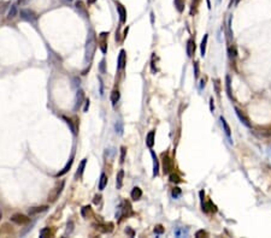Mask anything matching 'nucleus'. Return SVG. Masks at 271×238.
<instances>
[{"label":"nucleus","mask_w":271,"mask_h":238,"mask_svg":"<svg viewBox=\"0 0 271 238\" xmlns=\"http://www.w3.org/2000/svg\"><path fill=\"white\" fill-rule=\"evenodd\" d=\"M214 101H213V99L211 98L210 99V110H211V112H213V110H214V103H213Z\"/></svg>","instance_id":"obj_50"},{"label":"nucleus","mask_w":271,"mask_h":238,"mask_svg":"<svg viewBox=\"0 0 271 238\" xmlns=\"http://www.w3.org/2000/svg\"><path fill=\"white\" fill-rule=\"evenodd\" d=\"M169 178H170V182H172V183H180V182H181L180 176H178V174H176V173H171Z\"/></svg>","instance_id":"obj_35"},{"label":"nucleus","mask_w":271,"mask_h":238,"mask_svg":"<svg viewBox=\"0 0 271 238\" xmlns=\"http://www.w3.org/2000/svg\"><path fill=\"white\" fill-rule=\"evenodd\" d=\"M126 232L128 233L130 237H134V235H135V233H134V231H133L131 228H129V227H127V228H126Z\"/></svg>","instance_id":"obj_47"},{"label":"nucleus","mask_w":271,"mask_h":238,"mask_svg":"<svg viewBox=\"0 0 271 238\" xmlns=\"http://www.w3.org/2000/svg\"><path fill=\"white\" fill-rule=\"evenodd\" d=\"M95 1H97V0H87V2H88L89 5H92V4H94Z\"/></svg>","instance_id":"obj_53"},{"label":"nucleus","mask_w":271,"mask_h":238,"mask_svg":"<svg viewBox=\"0 0 271 238\" xmlns=\"http://www.w3.org/2000/svg\"><path fill=\"white\" fill-rule=\"evenodd\" d=\"M254 132L260 137H271V124L254 126Z\"/></svg>","instance_id":"obj_3"},{"label":"nucleus","mask_w":271,"mask_h":238,"mask_svg":"<svg viewBox=\"0 0 271 238\" xmlns=\"http://www.w3.org/2000/svg\"><path fill=\"white\" fill-rule=\"evenodd\" d=\"M214 85H216V92H217V94H219V81H218V80L214 81Z\"/></svg>","instance_id":"obj_51"},{"label":"nucleus","mask_w":271,"mask_h":238,"mask_svg":"<svg viewBox=\"0 0 271 238\" xmlns=\"http://www.w3.org/2000/svg\"><path fill=\"white\" fill-rule=\"evenodd\" d=\"M107 35H109V33H101L99 35V42H100V49H101V52L105 54L106 53V51H107Z\"/></svg>","instance_id":"obj_11"},{"label":"nucleus","mask_w":271,"mask_h":238,"mask_svg":"<svg viewBox=\"0 0 271 238\" xmlns=\"http://www.w3.org/2000/svg\"><path fill=\"white\" fill-rule=\"evenodd\" d=\"M217 208L212 203V201H207V202H202V212L205 213H210V212H216Z\"/></svg>","instance_id":"obj_15"},{"label":"nucleus","mask_w":271,"mask_h":238,"mask_svg":"<svg viewBox=\"0 0 271 238\" xmlns=\"http://www.w3.org/2000/svg\"><path fill=\"white\" fill-rule=\"evenodd\" d=\"M72 162H74V155H72L71 158H70V160H69V162H68V164L65 165V167L63 168V170H62V171H60L59 173H57V174H56V177H60V176H64V174H65V173H66V172H68V171L70 170V167H71V165H72Z\"/></svg>","instance_id":"obj_21"},{"label":"nucleus","mask_w":271,"mask_h":238,"mask_svg":"<svg viewBox=\"0 0 271 238\" xmlns=\"http://www.w3.org/2000/svg\"><path fill=\"white\" fill-rule=\"evenodd\" d=\"M123 178H124V171L123 170H119V172L117 173V177H116V186L117 189H121L122 185H123Z\"/></svg>","instance_id":"obj_19"},{"label":"nucleus","mask_w":271,"mask_h":238,"mask_svg":"<svg viewBox=\"0 0 271 238\" xmlns=\"http://www.w3.org/2000/svg\"><path fill=\"white\" fill-rule=\"evenodd\" d=\"M164 232V227L161 226V225H157L156 227H154V233L156 235H161Z\"/></svg>","instance_id":"obj_39"},{"label":"nucleus","mask_w":271,"mask_h":238,"mask_svg":"<svg viewBox=\"0 0 271 238\" xmlns=\"http://www.w3.org/2000/svg\"><path fill=\"white\" fill-rule=\"evenodd\" d=\"M173 4H175L176 10L180 14L183 12V10H185V0H173Z\"/></svg>","instance_id":"obj_28"},{"label":"nucleus","mask_w":271,"mask_h":238,"mask_svg":"<svg viewBox=\"0 0 271 238\" xmlns=\"http://www.w3.org/2000/svg\"><path fill=\"white\" fill-rule=\"evenodd\" d=\"M94 226L98 231L102 232V233H110L114 230V224H111V223H109V224H95Z\"/></svg>","instance_id":"obj_12"},{"label":"nucleus","mask_w":271,"mask_h":238,"mask_svg":"<svg viewBox=\"0 0 271 238\" xmlns=\"http://www.w3.org/2000/svg\"><path fill=\"white\" fill-rule=\"evenodd\" d=\"M90 212H92L90 207H89V206H86V207H83V208H82V210H81V214H82V217H83V218H88V215L90 214Z\"/></svg>","instance_id":"obj_34"},{"label":"nucleus","mask_w":271,"mask_h":238,"mask_svg":"<svg viewBox=\"0 0 271 238\" xmlns=\"http://www.w3.org/2000/svg\"><path fill=\"white\" fill-rule=\"evenodd\" d=\"M207 40H209V35L206 34V35H204V39H202L201 45H200V53H201V56L202 57L205 56V53H206V45H207Z\"/></svg>","instance_id":"obj_23"},{"label":"nucleus","mask_w":271,"mask_h":238,"mask_svg":"<svg viewBox=\"0 0 271 238\" xmlns=\"http://www.w3.org/2000/svg\"><path fill=\"white\" fill-rule=\"evenodd\" d=\"M85 101V92L82 89H77V93H76V98H75V106H74V110L77 111L81 105Z\"/></svg>","instance_id":"obj_7"},{"label":"nucleus","mask_w":271,"mask_h":238,"mask_svg":"<svg viewBox=\"0 0 271 238\" xmlns=\"http://www.w3.org/2000/svg\"><path fill=\"white\" fill-rule=\"evenodd\" d=\"M126 153H127L126 147H121V164H123L126 160Z\"/></svg>","instance_id":"obj_38"},{"label":"nucleus","mask_w":271,"mask_h":238,"mask_svg":"<svg viewBox=\"0 0 271 238\" xmlns=\"http://www.w3.org/2000/svg\"><path fill=\"white\" fill-rule=\"evenodd\" d=\"M64 185H65V182L63 181V182H60V184H58L57 186L50 193V195H48V201H50V202H54L58 197H59V195L62 194V191H63V189H64Z\"/></svg>","instance_id":"obj_4"},{"label":"nucleus","mask_w":271,"mask_h":238,"mask_svg":"<svg viewBox=\"0 0 271 238\" xmlns=\"http://www.w3.org/2000/svg\"><path fill=\"white\" fill-rule=\"evenodd\" d=\"M116 7H117V12L119 14V22L122 24H124L127 22V10H126V7L118 1H116Z\"/></svg>","instance_id":"obj_6"},{"label":"nucleus","mask_w":271,"mask_h":238,"mask_svg":"<svg viewBox=\"0 0 271 238\" xmlns=\"http://www.w3.org/2000/svg\"><path fill=\"white\" fill-rule=\"evenodd\" d=\"M63 119L66 122V124L70 126V130H71V132L74 135H77V127L74 125V122H72V119L70 118H66V117H63Z\"/></svg>","instance_id":"obj_29"},{"label":"nucleus","mask_w":271,"mask_h":238,"mask_svg":"<svg viewBox=\"0 0 271 238\" xmlns=\"http://www.w3.org/2000/svg\"><path fill=\"white\" fill-rule=\"evenodd\" d=\"M235 112H236V115L239 117V119L241 120V123H242L243 125L251 127V122H249V118L246 115V113L243 112V111H241L240 108H237V107H235Z\"/></svg>","instance_id":"obj_10"},{"label":"nucleus","mask_w":271,"mask_h":238,"mask_svg":"<svg viewBox=\"0 0 271 238\" xmlns=\"http://www.w3.org/2000/svg\"><path fill=\"white\" fill-rule=\"evenodd\" d=\"M18 14V9H17V5L14 4L11 7H10V10H9V14H7V18L9 19H14V17L17 16Z\"/></svg>","instance_id":"obj_27"},{"label":"nucleus","mask_w":271,"mask_h":238,"mask_svg":"<svg viewBox=\"0 0 271 238\" xmlns=\"http://www.w3.org/2000/svg\"><path fill=\"white\" fill-rule=\"evenodd\" d=\"M65 1H68V2H70V1H72V0H65Z\"/></svg>","instance_id":"obj_55"},{"label":"nucleus","mask_w":271,"mask_h":238,"mask_svg":"<svg viewBox=\"0 0 271 238\" xmlns=\"http://www.w3.org/2000/svg\"><path fill=\"white\" fill-rule=\"evenodd\" d=\"M229 54H230V58L235 59L236 56H237V52H236V48L233 46V47H229Z\"/></svg>","instance_id":"obj_37"},{"label":"nucleus","mask_w":271,"mask_h":238,"mask_svg":"<svg viewBox=\"0 0 271 238\" xmlns=\"http://www.w3.org/2000/svg\"><path fill=\"white\" fill-rule=\"evenodd\" d=\"M47 206H41V207H34V208H30L28 210L29 215H35V214H38V213H41V212H45V210H47Z\"/></svg>","instance_id":"obj_22"},{"label":"nucleus","mask_w":271,"mask_h":238,"mask_svg":"<svg viewBox=\"0 0 271 238\" xmlns=\"http://www.w3.org/2000/svg\"><path fill=\"white\" fill-rule=\"evenodd\" d=\"M151 155H152V159H153V176L156 177L159 173V161H158L157 155L153 150H151Z\"/></svg>","instance_id":"obj_16"},{"label":"nucleus","mask_w":271,"mask_h":238,"mask_svg":"<svg viewBox=\"0 0 271 238\" xmlns=\"http://www.w3.org/2000/svg\"><path fill=\"white\" fill-rule=\"evenodd\" d=\"M72 230H74V223H72V221H69V223H68V228H66V233L70 235L72 232Z\"/></svg>","instance_id":"obj_42"},{"label":"nucleus","mask_w":271,"mask_h":238,"mask_svg":"<svg viewBox=\"0 0 271 238\" xmlns=\"http://www.w3.org/2000/svg\"><path fill=\"white\" fill-rule=\"evenodd\" d=\"M19 16H21L22 19H24L26 22H28L30 24H34V25L36 24L38 16H36V14L33 10H30V9H22L19 11Z\"/></svg>","instance_id":"obj_2"},{"label":"nucleus","mask_w":271,"mask_h":238,"mask_svg":"<svg viewBox=\"0 0 271 238\" xmlns=\"http://www.w3.org/2000/svg\"><path fill=\"white\" fill-rule=\"evenodd\" d=\"M185 233H187V231L180 230V228H177V230L175 231V236H177V237H180V236H182V235H185Z\"/></svg>","instance_id":"obj_43"},{"label":"nucleus","mask_w":271,"mask_h":238,"mask_svg":"<svg viewBox=\"0 0 271 238\" xmlns=\"http://www.w3.org/2000/svg\"><path fill=\"white\" fill-rule=\"evenodd\" d=\"M72 81H74V87H75V88H77V87H80V78H77V77H75V78H74Z\"/></svg>","instance_id":"obj_46"},{"label":"nucleus","mask_w":271,"mask_h":238,"mask_svg":"<svg viewBox=\"0 0 271 238\" xmlns=\"http://www.w3.org/2000/svg\"><path fill=\"white\" fill-rule=\"evenodd\" d=\"M182 195V190L180 189V188H173L171 190V196L173 197V198H178V197Z\"/></svg>","instance_id":"obj_31"},{"label":"nucleus","mask_w":271,"mask_h":238,"mask_svg":"<svg viewBox=\"0 0 271 238\" xmlns=\"http://www.w3.org/2000/svg\"><path fill=\"white\" fill-rule=\"evenodd\" d=\"M114 130L118 135H122L123 134V123L121 120H117L116 124H114Z\"/></svg>","instance_id":"obj_30"},{"label":"nucleus","mask_w":271,"mask_h":238,"mask_svg":"<svg viewBox=\"0 0 271 238\" xmlns=\"http://www.w3.org/2000/svg\"><path fill=\"white\" fill-rule=\"evenodd\" d=\"M207 236V232L204 231V230H199L197 233H195V237H206Z\"/></svg>","instance_id":"obj_41"},{"label":"nucleus","mask_w":271,"mask_h":238,"mask_svg":"<svg viewBox=\"0 0 271 238\" xmlns=\"http://www.w3.org/2000/svg\"><path fill=\"white\" fill-rule=\"evenodd\" d=\"M99 83H100V95H104V84H102V80L99 77Z\"/></svg>","instance_id":"obj_45"},{"label":"nucleus","mask_w":271,"mask_h":238,"mask_svg":"<svg viewBox=\"0 0 271 238\" xmlns=\"http://www.w3.org/2000/svg\"><path fill=\"white\" fill-rule=\"evenodd\" d=\"M154 136H156V132L154 131H149L146 136V144L148 148H152L154 146Z\"/></svg>","instance_id":"obj_18"},{"label":"nucleus","mask_w":271,"mask_h":238,"mask_svg":"<svg viewBox=\"0 0 271 238\" xmlns=\"http://www.w3.org/2000/svg\"><path fill=\"white\" fill-rule=\"evenodd\" d=\"M221 122H222V125H223V129H224V132H225V135L228 136L229 139L231 137V130H230V126L228 125V123H227V120L223 118V117H221Z\"/></svg>","instance_id":"obj_26"},{"label":"nucleus","mask_w":271,"mask_h":238,"mask_svg":"<svg viewBox=\"0 0 271 238\" xmlns=\"http://www.w3.org/2000/svg\"><path fill=\"white\" fill-rule=\"evenodd\" d=\"M75 9H76V11L78 12V14H80V16H82L83 18H88V17H89L88 10H87V6H86V4H85L83 1L77 0V1L75 2Z\"/></svg>","instance_id":"obj_5"},{"label":"nucleus","mask_w":271,"mask_h":238,"mask_svg":"<svg viewBox=\"0 0 271 238\" xmlns=\"http://www.w3.org/2000/svg\"><path fill=\"white\" fill-rule=\"evenodd\" d=\"M204 196H205V193H204V191H200V197H201V201L204 200Z\"/></svg>","instance_id":"obj_52"},{"label":"nucleus","mask_w":271,"mask_h":238,"mask_svg":"<svg viewBox=\"0 0 271 238\" xmlns=\"http://www.w3.org/2000/svg\"><path fill=\"white\" fill-rule=\"evenodd\" d=\"M99 69L101 71V73H105V60H101V63H100L99 65Z\"/></svg>","instance_id":"obj_44"},{"label":"nucleus","mask_w":271,"mask_h":238,"mask_svg":"<svg viewBox=\"0 0 271 238\" xmlns=\"http://www.w3.org/2000/svg\"><path fill=\"white\" fill-rule=\"evenodd\" d=\"M130 196L133 198V201H137V200H140L141 196H142V190H141L139 186H135V188L131 190Z\"/></svg>","instance_id":"obj_17"},{"label":"nucleus","mask_w":271,"mask_h":238,"mask_svg":"<svg viewBox=\"0 0 271 238\" xmlns=\"http://www.w3.org/2000/svg\"><path fill=\"white\" fill-rule=\"evenodd\" d=\"M225 85H227V93H228V96L230 99H233V95H231V87H230V77H229V76L225 77Z\"/></svg>","instance_id":"obj_33"},{"label":"nucleus","mask_w":271,"mask_h":238,"mask_svg":"<svg viewBox=\"0 0 271 238\" xmlns=\"http://www.w3.org/2000/svg\"><path fill=\"white\" fill-rule=\"evenodd\" d=\"M86 164H87V159H83V160L81 161L80 166H78V170H77L76 174H75V177H76V178H81V177H82L83 171H85V167H86Z\"/></svg>","instance_id":"obj_20"},{"label":"nucleus","mask_w":271,"mask_h":238,"mask_svg":"<svg viewBox=\"0 0 271 238\" xmlns=\"http://www.w3.org/2000/svg\"><path fill=\"white\" fill-rule=\"evenodd\" d=\"M106 185H107V176L105 173H101L99 179V190H104Z\"/></svg>","instance_id":"obj_24"},{"label":"nucleus","mask_w":271,"mask_h":238,"mask_svg":"<svg viewBox=\"0 0 271 238\" xmlns=\"http://www.w3.org/2000/svg\"><path fill=\"white\" fill-rule=\"evenodd\" d=\"M100 200H101V196H100V195H95V196H94V200H93V202H94L95 205H98V203L100 202Z\"/></svg>","instance_id":"obj_49"},{"label":"nucleus","mask_w":271,"mask_h":238,"mask_svg":"<svg viewBox=\"0 0 271 238\" xmlns=\"http://www.w3.org/2000/svg\"><path fill=\"white\" fill-rule=\"evenodd\" d=\"M18 1H19V2H21V4H24V2H26V1H27V0H18Z\"/></svg>","instance_id":"obj_54"},{"label":"nucleus","mask_w":271,"mask_h":238,"mask_svg":"<svg viewBox=\"0 0 271 238\" xmlns=\"http://www.w3.org/2000/svg\"><path fill=\"white\" fill-rule=\"evenodd\" d=\"M194 53H195V41L193 39H189L187 42V56L192 58Z\"/></svg>","instance_id":"obj_14"},{"label":"nucleus","mask_w":271,"mask_h":238,"mask_svg":"<svg viewBox=\"0 0 271 238\" xmlns=\"http://www.w3.org/2000/svg\"><path fill=\"white\" fill-rule=\"evenodd\" d=\"M97 49V37H95V33L93 29H90L88 31V36H87L86 42V61L88 64H90L94 53Z\"/></svg>","instance_id":"obj_1"},{"label":"nucleus","mask_w":271,"mask_h":238,"mask_svg":"<svg viewBox=\"0 0 271 238\" xmlns=\"http://www.w3.org/2000/svg\"><path fill=\"white\" fill-rule=\"evenodd\" d=\"M194 76H195V78L199 77V63L198 61L194 63Z\"/></svg>","instance_id":"obj_40"},{"label":"nucleus","mask_w":271,"mask_h":238,"mask_svg":"<svg viewBox=\"0 0 271 238\" xmlns=\"http://www.w3.org/2000/svg\"><path fill=\"white\" fill-rule=\"evenodd\" d=\"M89 108V100H85V107H83V112H87Z\"/></svg>","instance_id":"obj_48"},{"label":"nucleus","mask_w":271,"mask_h":238,"mask_svg":"<svg viewBox=\"0 0 271 238\" xmlns=\"http://www.w3.org/2000/svg\"><path fill=\"white\" fill-rule=\"evenodd\" d=\"M51 235V230H50V227H45L42 228L41 231H40V237H46V236H50Z\"/></svg>","instance_id":"obj_36"},{"label":"nucleus","mask_w":271,"mask_h":238,"mask_svg":"<svg viewBox=\"0 0 271 238\" xmlns=\"http://www.w3.org/2000/svg\"><path fill=\"white\" fill-rule=\"evenodd\" d=\"M200 0H193L192 1V7H190V14H193L197 12V9H198V5H199Z\"/></svg>","instance_id":"obj_32"},{"label":"nucleus","mask_w":271,"mask_h":238,"mask_svg":"<svg viewBox=\"0 0 271 238\" xmlns=\"http://www.w3.org/2000/svg\"><path fill=\"white\" fill-rule=\"evenodd\" d=\"M121 98V94H119V92L117 90V89H114L112 90V93H111V103H112V106H116V103L118 102V100Z\"/></svg>","instance_id":"obj_25"},{"label":"nucleus","mask_w":271,"mask_h":238,"mask_svg":"<svg viewBox=\"0 0 271 238\" xmlns=\"http://www.w3.org/2000/svg\"><path fill=\"white\" fill-rule=\"evenodd\" d=\"M172 168H173V162H172V160L168 156V155H164V156H163V172H164L165 174H168V173L171 172Z\"/></svg>","instance_id":"obj_8"},{"label":"nucleus","mask_w":271,"mask_h":238,"mask_svg":"<svg viewBox=\"0 0 271 238\" xmlns=\"http://www.w3.org/2000/svg\"><path fill=\"white\" fill-rule=\"evenodd\" d=\"M117 68L118 70H123L126 68V64H127V58H126V51L122 49L119 52V56H118V61H117Z\"/></svg>","instance_id":"obj_13"},{"label":"nucleus","mask_w":271,"mask_h":238,"mask_svg":"<svg viewBox=\"0 0 271 238\" xmlns=\"http://www.w3.org/2000/svg\"><path fill=\"white\" fill-rule=\"evenodd\" d=\"M11 221L17 225H26L29 223V218L23 214H14L11 217Z\"/></svg>","instance_id":"obj_9"}]
</instances>
